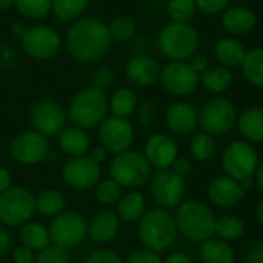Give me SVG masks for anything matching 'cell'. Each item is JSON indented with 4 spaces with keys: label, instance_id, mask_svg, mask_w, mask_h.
I'll return each instance as SVG.
<instances>
[{
    "label": "cell",
    "instance_id": "obj_1",
    "mask_svg": "<svg viewBox=\"0 0 263 263\" xmlns=\"http://www.w3.org/2000/svg\"><path fill=\"white\" fill-rule=\"evenodd\" d=\"M108 25L97 17H80L66 31L65 43L69 55L79 63H97L111 48Z\"/></svg>",
    "mask_w": 263,
    "mask_h": 263
},
{
    "label": "cell",
    "instance_id": "obj_2",
    "mask_svg": "<svg viewBox=\"0 0 263 263\" xmlns=\"http://www.w3.org/2000/svg\"><path fill=\"white\" fill-rule=\"evenodd\" d=\"M66 112L74 126L85 131L99 128L109 112L108 96L96 86L83 88L71 97Z\"/></svg>",
    "mask_w": 263,
    "mask_h": 263
},
{
    "label": "cell",
    "instance_id": "obj_3",
    "mask_svg": "<svg viewBox=\"0 0 263 263\" xmlns=\"http://www.w3.org/2000/svg\"><path fill=\"white\" fill-rule=\"evenodd\" d=\"M137 234L145 248L159 254L168 251L179 236L174 214L163 208L146 211L139 220Z\"/></svg>",
    "mask_w": 263,
    "mask_h": 263
},
{
    "label": "cell",
    "instance_id": "obj_4",
    "mask_svg": "<svg viewBox=\"0 0 263 263\" xmlns=\"http://www.w3.org/2000/svg\"><path fill=\"white\" fill-rule=\"evenodd\" d=\"M174 220L179 234L191 242L202 243L214 236L216 216L206 203L197 199L182 202L174 213Z\"/></svg>",
    "mask_w": 263,
    "mask_h": 263
},
{
    "label": "cell",
    "instance_id": "obj_5",
    "mask_svg": "<svg viewBox=\"0 0 263 263\" xmlns=\"http://www.w3.org/2000/svg\"><path fill=\"white\" fill-rule=\"evenodd\" d=\"M199 32L190 23H166L157 35L160 52L171 62H188L199 48Z\"/></svg>",
    "mask_w": 263,
    "mask_h": 263
},
{
    "label": "cell",
    "instance_id": "obj_6",
    "mask_svg": "<svg viewBox=\"0 0 263 263\" xmlns=\"http://www.w3.org/2000/svg\"><path fill=\"white\" fill-rule=\"evenodd\" d=\"M109 177L122 188H140L153 177V166L140 151L128 149L116 154L109 163Z\"/></svg>",
    "mask_w": 263,
    "mask_h": 263
},
{
    "label": "cell",
    "instance_id": "obj_7",
    "mask_svg": "<svg viewBox=\"0 0 263 263\" xmlns=\"http://www.w3.org/2000/svg\"><path fill=\"white\" fill-rule=\"evenodd\" d=\"M35 214V196L23 186H11L0 194V223L22 227Z\"/></svg>",
    "mask_w": 263,
    "mask_h": 263
},
{
    "label": "cell",
    "instance_id": "obj_8",
    "mask_svg": "<svg viewBox=\"0 0 263 263\" xmlns=\"http://www.w3.org/2000/svg\"><path fill=\"white\" fill-rule=\"evenodd\" d=\"M259 163V156L254 146L247 140L231 142L222 153V168L225 176L237 182L253 179Z\"/></svg>",
    "mask_w": 263,
    "mask_h": 263
},
{
    "label": "cell",
    "instance_id": "obj_9",
    "mask_svg": "<svg viewBox=\"0 0 263 263\" xmlns=\"http://www.w3.org/2000/svg\"><path fill=\"white\" fill-rule=\"evenodd\" d=\"M237 108L227 97H213L199 111V125L211 136H223L237 123Z\"/></svg>",
    "mask_w": 263,
    "mask_h": 263
},
{
    "label": "cell",
    "instance_id": "obj_10",
    "mask_svg": "<svg viewBox=\"0 0 263 263\" xmlns=\"http://www.w3.org/2000/svg\"><path fill=\"white\" fill-rule=\"evenodd\" d=\"M23 52L34 60H49L55 57L62 48L60 32L49 25H34L20 35Z\"/></svg>",
    "mask_w": 263,
    "mask_h": 263
},
{
    "label": "cell",
    "instance_id": "obj_11",
    "mask_svg": "<svg viewBox=\"0 0 263 263\" xmlns=\"http://www.w3.org/2000/svg\"><path fill=\"white\" fill-rule=\"evenodd\" d=\"M51 243L66 250L79 247L88 237V222L77 211H63L52 217L49 225Z\"/></svg>",
    "mask_w": 263,
    "mask_h": 263
},
{
    "label": "cell",
    "instance_id": "obj_12",
    "mask_svg": "<svg viewBox=\"0 0 263 263\" xmlns=\"http://www.w3.org/2000/svg\"><path fill=\"white\" fill-rule=\"evenodd\" d=\"M149 191L159 208L171 210L183 202L186 183L183 177H179L171 170H159L149 180Z\"/></svg>",
    "mask_w": 263,
    "mask_h": 263
},
{
    "label": "cell",
    "instance_id": "obj_13",
    "mask_svg": "<svg viewBox=\"0 0 263 263\" xmlns=\"http://www.w3.org/2000/svg\"><path fill=\"white\" fill-rule=\"evenodd\" d=\"M66 120L68 112L52 99H40L29 109V122L32 128L46 137L59 136L66 126Z\"/></svg>",
    "mask_w": 263,
    "mask_h": 263
},
{
    "label": "cell",
    "instance_id": "obj_14",
    "mask_svg": "<svg viewBox=\"0 0 263 263\" xmlns=\"http://www.w3.org/2000/svg\"><path fill=\"white\" fill-rule=\"evenodd\" d=\"M11 157L22 165H37L51 154L49 140L35 129L17 134L9 145Z\"/></svg>",
    "mask_w": 263,
    "mask_h": 263
},
{
    "label": "cell",
    "instance_id": "obj_15",
    "mask_svg": "<svg viewBox=\"0 0 263 263\" xmlns=\"http://www.w3.org/2000/svg\"><path fill=\"white\" fill-rule=\"evenodd\" d=\"M163 89L171 96H190L200 85V76L188 62H170L160 71Z\"/></svg>",
    "mask_w": 263,
    "mask_h": 263
},
{
    "label": "cell",
    "instance_id": "obj_16",
    "mask_svg": "<svg viewBox=\"0 0 263 263\" xmlns=\"http://www.w3.org/2000/svg\"><path fill=\"white\" fill-rule=\"evenodd\" d=\"M134 128L128 119L108 116L99 125V142L111 154L128 151L134 142Z\"/></svg>",
    "mask_w": 263,
    "mask_h": 263
},
{
    "label": "cell",
    "instance_id": "obj_17",
    "mask_svg": "<svg viewBox=\"0 0 263 263\" xmlns=\"http://www.w3.org/2000/svg\"><path fill=\"white\" fill-rule=\"evenodd\" d=\"M102 177V168L88 154L80 157H71L62 168L63 182L77 191L94 188Z\"/></svg>",
    "mask_w": 263,
    "mask_h": 263
},
{
    "label": "cell",
    "instance_id": "obj_18",
    "mask_svg": "<svg viewBox=\"0 0 263 263\" xmlns=\"http://www.w3.org/2000/svg\"><path fill=\"white\" fill-rule=\"evenodd\" d=\"M143 154L153 168L170 170L174 160L179 157V146L171 136L165 133H156L146 139Z\"/></svg>",
    "mask_w": 263,
    "mask_h": 263
},
{
    "label": "cell",
    "instance_id": "obj_19",
    "mask_svg": "<svg viewBox=\"0 0 263 263\" xmlns=\"http://www.w3.org/2000/svg\"><path fill=\"white\" fill-rule=\"evenodd\" d=\"M160 63L148 54L134 55L125 65V77L126 80L139 88L153 86L156 82L160 80Z\"/></svg>",
    "mask_w": 263,
    "mask_h": 263
},
{
    "label": "cell",
    "instance_id": "obj_20",
    "mask_svg": "<svg viewBox=\"0 0 263 263\" xmlns=\"http://www.w3.org/2000/svg\"><path fill=\"white\" fill-rule=\"evenodd\" d=\"M245 197V190L240 182L228 177L219 176L213 179L208 185V199L219 208H233L237 206Z\"/></svg>",
    "mask_w": 263,
    "mask_h": 263
},
{
    "label": "cell",
    "instance_id": "obj_21",
    "mask_svg": "<svg viewBox=\"0 0 263 263\" xmlns=\"http://www.w3.org/2000/svg\"><path fill=\"white\" fill-rule=\"evenodd\" d=\"M165 123L174 134H191L199 126V111L188 102H176L166 109Z\"/></svg>",
    "mask_w": 263,
    "mask_h": 263
},
{
    "label": "cell",
    "instance_id": "obj_22",
    "mask_svg": "<svg viewBox=\"0 0 263 263\" xmlns=\"http://www.w3.org/2000/svg\"><path fill=\"white\" fill-rule=\"evenodd\" d=\"M120 231V219L111 210L99 211L88 222V237L97 245L112 242Z\"/></svg>",
    "mask_w": 263,
    "mask_h": 263
},
{
    "label": "cell",
    "instance_id": "obj_23",
    "mask_svg": "<svg viewBox=\"0 0 263 263\" xmlns=\"http://www.w3.org/2000/svg\"><path fill=\"white\" fill-rule=\"evenodd\" d=\"M222 26L231 35H247L257 26V15L248 6H228L222 12Z\"/></svg>",
    "mask_w": 263,
    "mask_h": 263
},
{
    "label": "cell",
    "instance_id": "obj_24",
    "mask_svg": "<svg viewBox=\"0 0 263 263\" xmlns=\"http://www.w3.org/2000/svg\"><path fill=\"white\" fill-rule=\"evenodd\" d=\"M240 136L253 143H263V108L251 106L243 109L236 123Z\"/></svg>",
    "mask_w": 263,
    "mask_h": 263
},
{
    "label": "cell",
    "instance_id": "obj_25",
    "mask_svg": "<svg viewBox=\"0 0 263 263\" xmlns=\"http://www.w3.org/2000/svg\"><path fill=\"white\" fill-rule=\"evenodd\" d=\"M59 146L69 157H80L89 153V136L79 126H65L59 134Z\"/></svg>",
    "mask_w": 263,
    "mask_h": 263
},
{
    "label": "cell",
    "instance_id": "obj_26",
    "mask_svg": "<svg viewBox=\"0 0 263 263\" xmlns=\"http://www.w3.org/2000/svg\"><path fill=\"white\" fill-rule=\"evenodd\" d=\"M199 259L202 263H236V251L231 243L213 236L200 243Z\"/></svg>",
    "mask_w": 263,
    "mask_h": 263
},
{
    "label": "cell",
    "instance_id": "obj_27",
    "mask_svg": "<svg viewBox=\"0 0 263 263\" xmlns=\"http://www.w3.org/2000/svg\"><path fill=\"white\" fill-rule=\"evenodd\" d=\"M146 213V200L145 196L136 190L123 193L120 200L117 202V216L120 222L134 223L139 222Z\"/></svg>",
    "mask_w": 263,
    "mask_h": 263
},
{
    "label": "cell",
    "instance_id": "obj_28",
    "mask_svg": "<svg viewBox=\"0 0 263 263\" xmlns=\"http://www.w3.org/2000/svg\"><path fill=\"white\" fill-rule=\"evenodd\" d=\"M247 54L245 45L236 37H223L214 46V55L219 60V65L227 68L240 66Z\"/></svg>",
    "mask_w": 263,
    "mask_h": 263
},
{
    "label": "cell",
    "instance_id": "obj_29",
    "mask_svg": "<svg viewBox=\"0 0 263 263\" xmlns=\"http://www.w3.org/2000/svg\"><path fill=\"white\" fill-rule=\"evenodd\" d=\"M233 72L230 71V68L223 66V65H214V66H208L202 74H200V83L203 85V88L211 92V94H223L225 91H228L233 85Z\"/></svg>",
    "mask_w": 263,
    "mask_h": 263
},
{
    "label": "cell",
    "instance_id": "obj_30",
    "mask_svg": "<svg viewBox=\"0 0 263 263\" xmlns=\"http://www.w3.org/2000/svg\"><path fill=\"white\" fill-rule=\"evenodd\" d=\"M108 103H109L111 116L128 119L129 116L136 112L139 106V99L133 88L120 86L111 94V97H108Z\"/></svg>",
    "mask_w": 263,
    "mask_h": 263
},
{
    "label": "cell",
    "instance_id": "obj_31",
    "mask_svg": "<svg viewBox=\"0 0 263 263\" xmlns=\"http://www.w3.org/2000/svg\"><path fill=\"white\" fill-rule=\"evenodd\" d=\"M65 196L55 188H45L35 196V211L43 217H55L65 211Z\"/></svg>",
    "mask_w": 263,
    "mask_h": 263
},
{
    "label": "cell",
    "instance_id": "obj_32",
    "mask_svg": "<svg viewBox=\"0 0 263 263\" xmlns=\"http://www.w3.org/2000/svg\"><path fill=\"white\" fill-rule=\"evenodd\" d=\"M18 239H20L22 245L31 248L32 251H42L43 248L51 245L49 230L39 222H28V223L22 225Z\"/></svg>",
    "mask_w": 263,
    "mask_h": 263
},
{
    "label": "cell",
    "instance_id": "obj_33",
    "mask_svg": "<svg viewBox=\"0 0 263 263\" xmlns=\"http://www.w3.org/2000/svg\"><path fill=\"white\" fill-rule=\"evenodd\" d=\"M240 68L248 83L256 88H263V46L247 49Z\"/></svg>",
    "mask_w": 263,
    "mask_h": 263
},
{
    "label": "cell",
    "instance_id": "obj_34",
    "mask_svg": "<svg viewBox=\"0 0 263 263\" xmlns=\"http://www.w3.org/2000/svg\"><path fill=\"white\" fill-rule=\"evenodd\" d=\"M245 233V223L240 217L234 214H225L219 219H216V227H214V236L219 239L231 243L240 239Z\"/></svg>",
    "mask_w": 263,
    "mask_h": 263
},
{
    "label": "cell",
    "instance_id": "obj_35",
    "mask_svg": "<svg viewBox=\"0 0 263 263\" xmlns=\"http://www.w3.org/2000/svg\"><path fill=\"white\" fill-rule=\"evenodd\" d=\"M89 0H52L51 12L60 22H74L82 17Z\"/></svg>",
    "mask_w": 263,
    "mask_h": 263
},
{
    "label": "cell",
    "instance_id": "obj_36",
    "mask_svg": "<svg viewBox=\"0 0 263 263\" xmlns=\"http://www.w3.org/2000/svg\"><path fill=\"white\" fill-rule=\"evenodd\" d=\"M216 151H217V143L214 140V136L205 131L197 133L190 142V153L199 162L211 160L216 156Z\"/></svg>",
    "mask_w": 263,
    "mask_h": 263
},
{
    "label": "cell",
    "instance_id": "obj_37",
    "mask_svg": "<svg viewBox=\"0 0 263 263\" xmlns=\"http://www.w3.org/2000/svg\"><path fill=\"white\" fill-rule=\"evenodd\" d=\"M106 25L112 42H119V43L128 42L137 32V22L131 15H117Z\"/></svg>",
    "mask_w": 263,
    "mask_h": 263
},
{
    "label": "cell",
    "instance_id": "obj_38",
    "mask_svg": "<svg viewBox=\"0 0 263 263\" xmlns=\"http://www.w3.org/2000/svg\"><path fill=\"white\" fill-rule=\"evenodd\" d=\"M123 194V188L114 179H100L99 183L94 186V197L99 203L105 206L117 205Z\"/></svg>",
    "mask_w": 263,
    "mask_h": 263
},
{
    "label": "cell",
    "instance_id": "obj_39",
    "mask_svg": "<svg viewBox=\"0 0 263 263\" xmlns=\"http://www.w3.org/2000/svg\"><path fill=\"white\" fill-rule=\"evenodd\" d=\"M52 0H15L14 6L20 15L29 20H42L51 12Z\"/></svg>",
    "mask_w": 263,
    "mask_h": 263
},
{
    "label": "cell",
    "instance_id": "obj_40",
    "mask_svg": "<svg viewBox=\"0 0 263 263\" xmlns=\"http://www.w3.org/2000/svg\"><path fill=\"white\" fill-rule=\"evenodd\" d=\"M166 12L171 22L190 23L197 12V5L196 0H168Z\"/></svg>",
    "mask_w": 263,
    "mask_h": 263
},
{
    "label": "cell",
    "instance_id": "obj_41",
    "mask_svg": "<svg viewBox=\"0 0 263 263\" xmlns=\"http://www.w3.org/2000/svg\"><path fill=\"white\" fill-rule=\"evenodd\" d=\"M71 262V256L69 251L63 247L59 245H48L46 248H43L42 251H39V254L35 256L34 263H69Z\"/></svg>",
    "mask_w": 263,
    "mask_h": 263
},
{
    "label": "cell",
    "instance_id": "obj_42",
    "mask_svg": "<svg viewBox=\"0 0 263 263\" xmlns=\"http://www.w3.org/2000/svg\"><path fill=\"white\" fill-rule=\"evenodd\" d=\"M83 263H123L122 257L109 248H102L94 253H91Z\"/></svg>",
    "mask_w": 263,
    "mask_h": 263
},
{
    "label": "cell",
    "instance_id": "obj_43",
    "mask_svg": "<svg viewBox=\"0 0 263 263\" xmlns=\"http://www.w3.org/2000/svg\"><path fill=\"white\" fill-rule=\"evenodd\" d=\"M123 263H163V259L159 253L151 251L148 248H142L131 253Z\"/></svg>",
    "mask_w": 263,
    "mask_h": 263
},
{
    "label": "cell",
    "instance_id": "obj_44",
    "mask_svg": "<svg viewBox=\"0 0 263 263\" xmlns=\"http://www.w3.org/2000/svg\"><path fill=\"white\" fill-rule=\"evenodd\" d=\"M196 5L197 11H202L203 14L208 15H216L228 8L230 0H196Z\"/></svg>",
    "mask_w": 263,
    "mask_h": 263
},
{
    "label": "cell",
    "instance_id": "obj_45",
    "mask_svg": "<svg viewBox=\"0 0 263 263\" xmlns=\"http://www.w3.org/2000/svg\"><path fill=\"white\" fill-rule=\"evenodd\" d=\"M156 117H157V111H156V106L151 102H145V103L140 105V108L137 111V120L143 128L153 126L154 122H156Z\"/></svg>",
    "mask_w": 263,
    "mask_h": 263
},
{
    "label": "cell",
    "instance_id": "obj_46",
    "mask_svg": "<svg viewBox=\"0 0 263 263\" xmlns=\"http://www.w3.org/2000/svg\"><path fill=\"white\" fill-rule=\"evenodd\" d=\"M112 77H114L112 76V71H109L108 68H100V69L94 71L91 82H92V86L105 91V88L112 82Z\"/></svg>",
    "mask_w": 263,
    "mask_h": 263
},
{
    "label": "cell",
    "instance_id": "obj_47",
    "mask_svg": "<svg viewBox=\"0 0 263 263\" xmlns=\"http://www.w3.org/2000/svg\"><path fill=\"white\" fill-rule=\"evenodd\" d=\"M12 260H14V263H34L35 254L31 248L20 245V247L12 250Z\"/></svg>",
    "mask_w": 263,
    "mask_h": 263
},
{
    "label": "cell",
    "instance_id": "obj_48",
    "mask_svg": "<svg viewBox=\"0 0 263 263\" xmlns=\"http://www.w3.org/2000/svg\"><path fill=\"white\" fill-rule=\"evenodd\" d=\"M174 174H177L179 177H186L191 171H193V163H191V160L190 159H186V157H177L176 160H174V163L171 165V168H170Z\"/></svg>",
    "mask_w": 263,
    "mask_h": 263
},
{
    "label": "cell",
    "instance_id": "obj_49",
    "mask_svg": "<svg viewBox=\"0 0 263 263\" xmlns=\"http://www.w3.org/2000/svg\"><path fill=\"white\" fill-rule=\"evenodd\" d=\"M245 263H263V243H256L247 250Z\"/></svg>",
    "mask_w": 263,
    "mask_h": 263
},
{
    "label": "cell",
    "instance_id": "obj_50",
    "mask_svg": "<svg viewBox=\"0 0 263 263\" xmlns=\"http://www.w3.org/2000/svg\"><path fill=\"white\" fill-rule=\"evenodd\" d=\"M188 63L191 65V68H193L199 76L210 66V60H208V57L203 55V54H194V55L188 60Z\"/></svg>",
    "mask_w": 263,
    "mask_h": 263
},
{
    "label": "cell",
    "instance_id": "obj_51",
    "mask_svg": "<svg viewBox=\"0 0 263 263\" xmlns=\"http://www.w3.org/2000/svg\"><path fill=\"white\" fill-rule=\"evenodd\" d=\"M11 245H12L11 234H9V231L6 230V227H3V225L0 223V257H3V256L11 250Z\"/></svg>",
    "mask_w": 263,
    "mask_h": 263
},
{
    "label": "cell",
    "instance_id": "obj_52",
    "mask_svg": "<svg viewBox=\"0 0 263 263\" xmlns=\"http://www.w3.org/2000/svg\"><path fill=\"white\" fill-rule=\"evenodd\" d=\"M108 151L102 146V145H99V146H94L89 153H88V156L96 162V163H99V165H102L103 162H106V159H108Z\"/></svg>",
    "mask_w": 263,
    "mask_h": 263
},
{
    "label": "cell",
    "instance_id": "obj_53",
    "mask_svg": "<svg viewBox=\"0 0 263 263\" xmlns=\"http://www.w3.org/2000/svg\"><path fill=\"white\" fill-rule=\"evenodd\" d=\"M163 263H194V262H193V259H191L188 254L177 251V253H171V254H168V256H166V259H163Z\"/></svg>",
    "mask_w": 263,
    "mask_h": 263
},
{
    "label": "cell",
    "instance_id": "obj_54",
    "mask_svg": "<svg viewBox=\"0 0 263 263\" xmlns=\"http://www.w3.org/2000/svg\"><path fill=\"white\" fill-rule=\"evenodd\" d=\"M12 186V177L9 174V171L3 166H0V194L5 193L6 190H9Z\"/></svg>",
    "mask_w": 263,
    "mask_h": 263
},
{
    "label": "cell",
    "instance_id": "obj_55",
    "mask_svg": "<svg viewBox=\"0 0 263 263\" xmlns=\"http://www.w3.org/2000/svg\"><path fill=\"white\" fill-rule=\"evenodd\" d=\"M254 182H256V186L263 193V162H260L257 166V171L254 174Z\"/></svg>",
    "mask_w": 263,
    "mask_h": 263
},
{
    "label": "cell",
    "instance_id": "obj_56",
    "mask_svg": "<svg viewBox=\"0 0 263 263\" xmlns=\"http://www.w3.org/2000/svg\"><path fill=\"white\" fill-rule=\"evenodd\" d=\"M256 219H257L259 225L263 227V197L259 200V203H257V208H256Z\"/></svg>",
    "mask_w": 263,
    "mask_h": 263
},
{
    "label": "cell",
    "instance_id": "obj_57",
    "mask_svg": "<svg viewBox=\"0 0 263 263\" xmlns=\"http://www.w3.org/2000/svg\"><path fill=\"white\" fill-rule=\"evenodd\" d=\"M15 0H0V11H6L14 6Z\"/></svg>",
    "mask_w": 263,
    "mask_h": 263
}]
</instances>
